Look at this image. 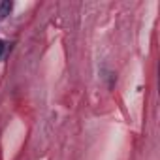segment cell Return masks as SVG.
<instances>
[{
  "label": "cell",
  "mask_w": 160,
  "mask_h": 160,
  "mask_svg": "<svg viewBox=\"0 0 160 160\" xmlns=\"http://www.w3.org/2000/svg\"><path fill=\"white\" fill-rule=\"evenodd\" d=\"M2 51H4V43L0 42V55H2Z\"/></svg>",
  "instance_id": "2"
},
{
  "label": "cell",
  "mask_w": 160,
  "mask_h": 160,
  "mask_svg": "<svg viewBox=\"0 0 160 160\" xmlns=\"http://www.w3.org/2000/svg\"><path fill=\"white\" fill-rule=\"evenodd\" d=\"M10 12H12V2H8V0L0 2V17H6Z\"/></svg>",
  "instance_id": "1"
}]
</instances>
